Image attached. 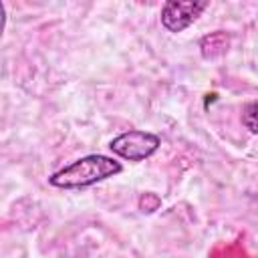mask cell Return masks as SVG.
<instances>
[{"label": "cell", "mask_w": 258, "mask_h": 258, "mask_svg": "<svg viewBox=\"0 0 258 258\" xmlns=\"http://www.w3.org/2000/svg\"><path fill=\"white\" fill-rule=\"evenodd\" d=\"M121 171H123V165L117 159L103 153H93L54 171L48 177V183L60 189H83L99 181H105Z\"/></svg>", "instance_id": "1"}, {"label": "cell", "mask_w": 258, "mask_h": 258, "mask_svg": "<svg viewBox=\"0 0 258 258\" xmlns=\"http://www.w3.org/2000/svg\"><path fill=\"white\" fill-rule=\"evenodd\" d=\"M161 145V139L155 135V133H149V131H141V129H131V131H125L121 135H117L115 139H111L109 143V149L127 159V161H143L147 157H151Z\"/></svg>", "instance_id": "2"}, {"label": "cell", "mask_w": 258, "mask_h": 258, "mask_svg": "<svg viewBox=\"0 0 258 258\" xmlns=\"http://www.w3.org/2000/svg\"><path fill=\"white\" fill-rule=\"evenodd\" d=\"M208 8V2H179V0H169L161 8V26L167 32H181L187 26H191L198 16Z\"/></svg>", "instance_id": "3"}, {"label": "cell", "mask_w": 258, "mask_h": 258, "mask_svg": "<svg viewBox=\"0 0 258 258\" xmlns=\"http://www.w3.org/2000/svg\"><path fill=\"white\" fill-rule=\"evenodd\" d=\"M230 46V38L226 36V32L218 30V32H212L208 36H204L200 40V48H202V56L212 60V58H218L222 56Z\"/></svg>", "instance_id": "4"}, {"label": "cell", "mask_w": 258, "mask_h": 258, "mask_svg": "<svg viewBox=\"0 0 258 258\" xmlns=\"http://www.w3.org/2000/svg\"><path fill=\"white\" fill-rule=\"evenodd\" d=\"M242 125L250 133L258 135V101H250V103L244 105V109H242Z\"/></svg>", "instance_id": "5"}]
</instances>
